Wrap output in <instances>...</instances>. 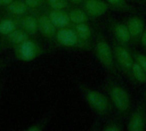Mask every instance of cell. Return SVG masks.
<instances>
[{"label":"cell","instance_id":"cell-1","mask_svg":"<svg viewBox=\"0 0 146 131\" xmlns=\"http://www.w3.org/2000/svg\"><path fill=\"white\" fill-rule=\"evenodd\" d=\"M92 51L97 61L109 73V75L121 81V72L115 63L112 44L108 41L101 27L97 24L94 26V42Z\"/></svg>","mask_w":146,"mask_h":131},{"label":"cell","instance_id":"cell-2","mask_svg":"<svg viewBox=\"0 0 146 131\" xmlns=\"http://www.w3.org/2000/svg\"><path fill=\"white\" fill-rule=\"evenodd\" d=\"M103 90L111 101L116 114L123 120L127 119L132 111V98L129 91L110 75L106 78Z\"/></svg>","mask_w":146,"mask_h":131},{"label":"cell","instance_id":"cell-3","mask_svg":"<svg viewBox=\"0 0 146 131\" xmlns=\"http://www.w3.org/2000/svg\"><path fill=\"white\" fill-rule=\"evenodd\" d=\"M75 84L90 109L98 117L105 119L113 114L115 109L106 93L92 89L79 80L75 81Z\"/></svg>","mask_w":146,"mask_h":131},{"label":"cell","instance_id":"cell-4","mask_svg":"<svg viewBox=\"0 0 146 131\" xmlns=\"http://www.w3.org/2000/svg\"><path fill=\"white\" fill-rule=\"evenodd\" d=\"M111 44L114 51L115 63L119 71L122 72L133 85H136L137 84L134 81L132 73L133 66L134 64V59L132 54L131 46L121 44L113 39H111Z\"/></svg>","mask_w":146,"mask_h":131},{"label":"cell","instance_id":"cell-5","mask_svg":"<svg viewBox=\"0 0 146 131\" xmlns=\"http://www.w3.org/2000/svg\"><path fill=\"white\" fill-rule=\"evenodd\" d=\"M54 43L56 47L80 51H92L93 49V46L86 43L80 38L73 26L57 29Z\"/></svg>","mask_w":146,"mask_h":131},{"label":"cell","instance_id":"cell-6","mask_svg":"<svg viewBox=\"0 0 146 131\" xmlns=\"http://www.w3.org/2000/svg\"><path fill=\"white\" fill-rule=\"evenodd\" d=\"M15 59L24 62L32 61L46 53V49L37 40L29 38L13 48Z\"/></svg>","mask_w":146,"mask_h":131},{"label":"cell","instance_id":"cell-7","mask_svg":"<svg viewBox=\"0 0 146 131\" xmlns=\"http://www.w3.org/2000/svg\"><path fill=\"white\" fill-rule=\"evenodd\" d=\"M106 28L111 36V39L127 46H132L131 38L124 21H120L112 15L106 19Z\"/></svg>","mask_w":146,"mask_h":131},{"label":"cell","instance_id":"cell-8","mask_svg":"<svg viewBox=\"0 0 146 131\" xmlns=\"http://www.w3.org/2000/svg\"><path fill=\"white\" fill-rule=\"evenodd\" d=\"M146 129V98L143 95L127 118V130L144 131Z\"/></svg>","mask_w":146,"mask_h":131},{"label":"cell","instance_id":"cell-9","mask_svg":"<svg viewBox=\"0 0 146 131\" xmlns=\"http://www.w3.org/2000/svg\"><path fill=\"white\" fill-rule=\"evenodd\" d=\"M126 24L130 38L132 46H138L140 44V39L145 28V19L141 14H130L123 20Z\"/></svg>","mask_w":146,"mask_h":131},{"label":"cell","instance_id":"cell-10","mask_svg":"<svg viewBox=\"0 0 146 131\" xmlns=\"http://www.w3.org/2000/svg\"><path fill=\"white\" fill-rule=\"evenodd\" d=\"M30 11L33 12L37 17L38 25V32L50 43H54L57 28L52 23V21L46 14V13H44L40 9L30 10Z\"/></svg>","mask_w":146,"mask_h":131},{"label":"cell","instance_id":"cell-11","mask_svg":"<svg viewBox=\"0 0 146 131\" xmlns=\"http://www.w3.org/2000/svg\"><path fill=\"white\" fill-rule=\"evenodd\" d=\"M80 6L88 14L91 20H94L110 10L106 0H83Z\"/></svg>","mask_w":146,"mask_h":131},{"label":"cell","instance_id":"cell-12","mask_svg":"<svg viewBox=\"0 0 146 131\" xmlns=\"http://www.w3.org/2000/svg\"><path fill=\"white\" fill-rule=\"evenodd\" d=\"M40 10L46 13V14L49 16V18L57 29L73 26L69 19L68 11L65 9H52L46 6H44L42 9H40Z\"/></svg>","mask_w":146,"mask_h":131},{"label":"cell","instance_id":"cell-13","mask_svg":"<svg viewBox=\"0 0 146 131\" xmlns=\"http://www.w3.org/2000/svg\"><path fill=\"white\" fill-rule=\"evenodd\" d=\"M110 7V10L128 14H142L146 13V9L139 8L131 3L128 0H106Z\"/></svg>","mask_w":146,"mask_h":131},{"label":"cell","instance_id":"cell-14","mask_svg":"<svg viewBox=\"0 0 146 131\" xmlns=\"http://www.w3.org/2000/svg\"><path fill=\"white\" fill-rule=\"evenodd\" d=\"M29 38H31V36H29L24 30L19 27L12 32L9 33L8 35L2 36L0 38V42L3 43L8 49H9L21 43Z\"/></svg>","mask_w":146,"mask_h":131},{"label":"cell","instance_id":"cell-15","mask_svg":"<svg viewBox=\"0 0 146 131\" xmlns=\"http://www.w3.org/2000/svg\"><path fill=\"white\" fill-rule=\"evenodd\" d=\"M19 27L24 30L29 36H36L38 32V25L36 15L33 12H29L20 17Z\"/></svg>","mask_w":146,"mask_h":131},{"label":"cell","instance_id":"cell-16","mask_svg":"<svg viewBox=\"0 0 146 131\" xmlns=\"http://www.w3.org/2000/svg\"><path fill=\"white\" fill-rule=\"evenodd\" d=\"M73 27L80 38L86 43L93 46L94 42V28L91 26L89 22H84L73 25Z\"/></svg>","mask_w":146,"mask_h":131},{"label":"cell","instance_id":"cell-17","mask_svg":"<svg viewBox=\"0 0 146 131\" xmlns=\"http://www.w3.org/2000/svg\"><path fill=\"white\" fill-rule=\"evenodd\" d=\"M3 11L7 15L21 17L29 13L30 9L27 7L23 0H15L11 3L3 7Z\"/></svg>","mask_w":146,"mask_h":131},{"label":"cell","instance_id":"cell-18","mask_svg":"<svg viewBox=\"0 0 146 131\" xmlns=\"http://www.w3.org/2000/svg\"><path fill=\"white\" fill-rule=\"evenodd\" d=\"M5 17L0 16V36H5L19 28L20 17H15L5 14Z\"/></svg>","mask_w":146,"mask_h":131},{"label":"cell","instance_id":"cell-19","mask_svg":"<svg viewBox=\"0 0 146 131\" xmlns=\"http://www.w3.org/2000/svg\"><path fill=\"white\" fill-rule=\"evenodd\" d=\"M80 5H72L69 9H67L69 19L73 25L88 22L91 20L86 12L84 10L82 7H79Z\"/></svg>","mask_w":146,"mask_h":131},{"label":"cell","instance_id":"cell-20","mask_svg":"<svg viewBox=\"0 0 146 131\" xmlns=\"http://www.w3.org/2000/svg\"><path fill=\"white\" fill-rule=\"evenodd\" d=\"M124 130L123 119L117 114L115 116H110L105 118V122L103 124V131H122Z\"/></svg>","mask_w":146,"mask_h":131},{"label":"cell","instance_id":"cell-21","mask_svg":"<svg viewBox=\"0 0 146 131\" xmlns=\"http://www.w3.org/2000/svg\"><path fill=\"white\" fill-rule=\"evenodd\" d=\"M133 77L136 84H146V72L138 64L134 61L133 70H132Z\"/></svg>","mask_w":146,"mask_h":131},{"label":"cell","instance_id":"cell-22","mask_svg":"<svg viewBox=\"0 0 146 131\" xmlns=\"http://www.w3.org/2000/svg\"><path fill=\"white\" fill-rule=\"evenodd\" d=\"M69 0H46L45 6L52 9H65L67 10L72 6Z\"/></svg>","mask_w":146,"mask_h":131},{"label":"cell","instance_id":"cell-23","mask_svg":"<svg viewBox=\"0 0 146 131\" xmlns=\"http://www.w3.org/2000/svg\"><path fill=\"white\" fill-rule=\"evenodd\" d=\"M50 116H45L43 118H41L40 120H38L37 123L32 124L31 126H29L27 130V131H42L45 129V127L47 126L49 121H50Z\"/></svg>","mask_w":146,"mask_h":131},{"label":"cell","instance_id":"cell-24","mask_svg":"<svg viewBox=\"0 0 146 131\" xmlns=\"http://www.w3.org/2000/svg\"><path fill=\"white\" fill-rule=\"evenodd\" d=\"M132 54L134 59V61L138 63L146 72V55L138 51L135 49H132Z\"/></svg>","mask_w":146,"mask_h":131},{"label":"cell","instance_id":"cell-25","mask_svg":"<svg viewBox=\"0 0 146 131\" xmlns=\"http://www.w3.org/2000/svg\"><path fill=\"white\" fill-rule=\"evenodd\" d=\"M30 10H38L45 6L46 0H23Z\"/></svg>","mask_w":146,"mask_h":131},{"label":"cell","instance_id":"cell-26","mask_svg":"<svg viewBox=\"0 0 146 131\" xmlns=\"http://www.w3.org/2000/svg\"><path fill=\"white\" fill-rule=\"evenodd\" d=\"M10 57H2L0 58V72L3 71L10 62Z\"/></svg>","mask_w":146,"mask_h":131},{"label":"cell","instance_id":"cell-27","mask_svg":"<svg viewBox=\"0 0 146 131\" xmlns=\"http://www.w3.org/2000/svg\"><path fill=\"white\" fill-rule=\"evenodd\" d=\"M140 44H141L142 48L144 49V50L146 51V26L144 32H143V35L141 37V39H140Z\"/></svg>","mask_w":146,"mask_h":131},{"label":"cell","instance_id":"cell-28","mask_svg":"<svg viewBox=\"0 0 146 131\" xmlns=\"http://www.w3.org/2000/svg\"><path fill=\"white\" fill-rule=\"evenodd\" d=\"M128 1L139 5L144 9H146V0H128Z\"/></svg>","mask_w":146,"mask_h":131},{"label":"cell","instance_id":"cell-29","mask_svg":"<svg viewBox=\"0 0 146 131\" xmlns=\"http://www.w3.org/2000/svg\"><path fill=\"white\" fill-rule=\"evenodd\" d=\"M15 0H0V7H5Z\"/></svg>","mask_w":146,"mask_h":131},{"label":"cell","instance_id":"cell-30","mask_svg":"<svg viewBox=\"0 0 146 131\" xmlns=\"http://www.w3.org/2000/svg\"><path fill=\"white\" fill-rule=\"evenodd\" d=\"M74 5H80L83 0H69Z\"/></svg>","mask_w":146,"mask_h":131},{"label":"cell","instance_id":"cell-31","mask_svg":"<svg viewBox=\"0 0 146 131\" xmlns=\"http://www.w3.org/2000/svg\"><path fill=\"white\" fill-rule=\"evenodd\" d=\"M6 49H8L6 48V46H5L3 43H2L0 42V53L3 52V51H4V50H6Z\"/></svg>","mask_w":146,"mask_h":131},{"label":"cell","instance_id":"cell-32","mask_svg":"<svg viewBox=\"0 0 146 131\" xmlns=\"http://www.w3.org/2000/svg\"><path fill=\"white\" fill-rule=\"evenodd\" d=\"M2 85H3V83H2V80L0 79V92H1V90H2Z\"/></svg>","mask_w":146,"mask_h":131},{"label":"cell","instance_id":"cell-33","mask_svg":"<svg viewBox=\"0 0 146 131\" xmlns=\"http://www.w3.org/2000/svg\"><path fill=\"white\" fill-rule=\"evenodd\" d=\"M145 95V97L146 98V90H145V95Z\"/></svg>","mask_w":146,"mask_h":131}]
</instances>
